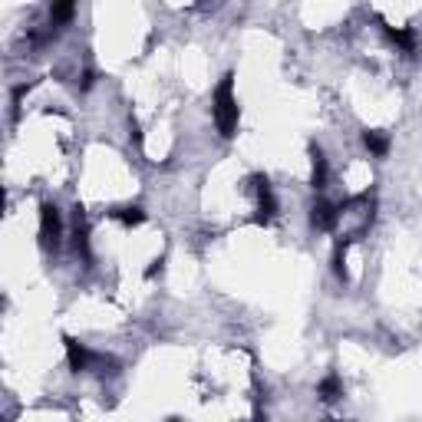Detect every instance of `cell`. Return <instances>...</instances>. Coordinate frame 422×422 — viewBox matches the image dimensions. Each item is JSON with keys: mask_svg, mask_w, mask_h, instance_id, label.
I'll return each instance as SVG.
<instances>
[{"mask_svg": "<svg viewBox=\"0 0 422 422\" xmlns=\"http://www.w3.org/2000/svg\"><path fill=\"white\" fill-rule=\"evenodd\" d=\"M238 119H241V112H238V99H234V76L225 73L215 86V125L225 139H231L238 132Z\"/></svg>", "mask_w": 422, "mask_h": 422, "instance_id": "6da1fadb", "label": "cell"}, {"mask_svg": "<svg viewBox=\"0 0 422 422\" xmlns=\"http://www.w3.org/2000/svg\"><path fill=\"white\" fill-rule=\"evenodd\" d=\"M60 234H63V218H60V208L50 202L40 204V245L43 251H56L60 245Z\"/></svg>", "mask_w": 422, "mask_h": 422, "instance_id": "7a4b0ae2", "label": "cell"}, {"mask_svg": "<svg viewBox=\"0 0 422 422\" xmlns=\"http://www.w3.org/2000/svg\"><path fill=\"white\" fill-rule=\"evenodd\" d=\"M337 218H340V211L330 202H324V198H317V202L310 204V225L317 231H333V228H337Z\"/></svg>", "mask_w": 422, "mask_h": 422, "instance_id": "3957f363", "label": "cell"}, {"mask_svg": "<svg viewBox=\"0 0 422 422\" xmlns=\"http://www.w3.org/2000/svg\"><path fill=\"white\" fill-rule=\"evenodd\" d=\"M63 343H67V363H69V369H73V373H86V369L93 367V353H89L80 340L63 337Z\"/></svg>", "mask_w": 422, "mask_h": 422, "instance_id": "277c9868", "label": "cell"}, {"mask_svg": "<svg viewBox=\"0 0 422 422\" xmlns=\"http://www.w3.org/2000/svg\"><path fill=\"white\" fill-rule=\"evenodd\" d=\"M73 247H76V254L82 261H89V228H86V218H82V211L76 208V215H73Z\"/></svg>", "mask_w": 422, "mask_h": 422, "instance_id": "5b68a950", "label": "cell"}, {"mask_svg": "<svg viewBox=\"0 0 422 422\" xmlns=\"http://www.w3.org/2000/svg\"><path fill=\"white\" fill-rule=\"evenodd\" d=\"M380 27L386 30V37H389L403 53L416 56V33H412V30H409V27H389V24H383V20H380Z\"/></svg>", "mask_w": 422, "mask_h": 422, "instance_id": "8992f818", "label": "cell"}, {"mask_svg": "<svg viewBox=\"0 0 422 422\" xmlns=\"http://www.w3.org/2000/svg\"><path fill=\"white\" fill-rule=\"evenodd\" d=\"M310 162H313V172H310V185L317 191L327 188V178H330V168H327V159H324V152L310 146Z\"/></svg>", "mask_w": 422, "mask_h": 422, "instance_id": "52a82bcc", "label": "cell"}, {"mask_svg": "<svg viewBox=\"0 0 422 422\" xmlns=\"http://www.w3.org/2000/svg\"><path fill=\"white\" fill-rule=\"evenodd\" d=\"M73 14H76V0H50V24H53V27L69 24Z\"/></svg>", "mask_w": 422, "mask_h": 422, "instance_id": "ba28073f", "label": "cell"}, {"mask_svg": "<svg viewBox=\"0 0 422 422\" xmlns=\"http://www.w3.org/2000/svg\"><path fill=\"white\" fill-rule=\"evenodd\" d=\"M363 146H367L369 155H376V159H383V155L389 152V139H386V132L367 129V132H363Z\"/></svg>", "mask_w": 422, "mask_h": 422, "instance_id": "9c48e42d", "label": "cell"}, {"mask_svg": "<svg viewBox=\"0 0 422 422\" xmlns=\"http://www.w3.org/2000/svg\"><path fill=\"white\" fill-rule=\"evenodd\" d=\"M317 396H320L324 403H337V399L343 396V383H340V376H337V373H330L327 380L317 386Z\"/></svg>", "mask_w": 422, "mask_h": 422, "instance_id": "30bf717a", "label": "cell"}, {"mask_svg": "<svg viewBox=\"0 0 422 422\" xmlns=\"http://www.w3.org/2000/svg\"><path fill=\"white\" fill-rule=\"evenodd\" d=\"M112 218H119L123 225H142V221H146V211H142L139 204H125V208H116V211H112Z\"/></svg>", "mask_w": 422, "mask_h": 422, "instance_id": "8fae6325", "label": "cell"}, {"mask_svg": "<svg viewBox=\"0 0 422 422\" xmlns=\"http://www.w3.org/2000/svg\"><path fill=\"white\" fill-rule=\"evenodd\" d=\"M353 238H343L340 245H337V251H333V274L340 277V281H346V245H350Z\"/></svg>", "mask_w": 422, "mask_h": 422, "instance_id": "7c38bea8", "label": "cell"}, {"mask_svg": "<svg viewBox=\"0 0 422 422\" xmlns=\"http://www.w3.org/2000/svg\"><path fill=\"white\" fill-rule=\"evenodd\" d=\"M93 367L99 376H116V373H119V363H116L112 356H93Z\"/></svg>", "mask_w": 422, "mask_h": 422, "instance_id": "4fadbf2b", "label": "cell"}, {"mask_svg": "<svg viewBox=\"0 0 422 422\" xmlns=\"http://www.w3.org/2000/svg\"><path fill=\"white\" fill-rule=\"evenodd\" d=\"M93 80H96V76H93V73H89V69H86V73H82V76H80V89H82V93H86V89L93 86Z\"/></svg>", "mask_w": 422, "mask_h": 422, "instance_id": "5bb4252c", "label": "cell"}, {"mask_svg": "<svg viewBox=\"0 0 422 422\" xmlns=\"http://www.w3.org/2000/svg\"><path fill=\"white\" fill-rule=\"evenodd\" d=\"M155 274H162V258H159V261H152L149 267H146V277H155Z\"/></svg>", "mask_w": 422, "mask_h": 422, "instance_id": "9a60e30c", "label": "cell"}]
</instances>
